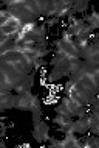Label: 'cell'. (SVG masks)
Returning <instances> with one entry per match:
<instances>
[{
    "label": "cell",
    "instance_id": "6da1fadb",
    "mask_svg": "<svg viewBox=\"0 0 99 148\" xmlns=\"http://www.w3.org/2000/svg\"><path fill=\"white\" fill-rule=\"evenodd\" d=\"M33 136L37 142H43L50 139V126L46 125L45 122H34V130H33Z\"/></svg>",
    "mask_w": 99,
    "mask_h": 148
},
{
    "label": "cell",
    "instance_id": "7a4b0ae2",
    "mask_svg": "<svg viewBox=\"0 0 99 148\" xmlns=\"http://www.w3.org/2000/svg\"><path fill=\"white\" fill-rule=\"evenodd\" d=\"M85 22L88 23L93 30H98L99 28V13H92L88 17L85 19Z\"/></svg>",
    "mask_w": 99,
    "mask_h": 148
}]
</instances>
